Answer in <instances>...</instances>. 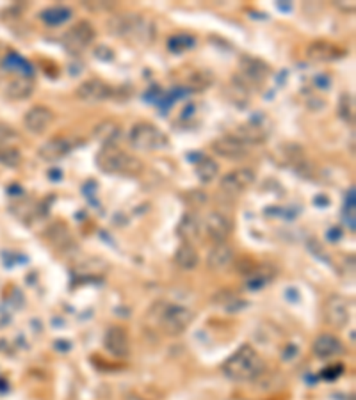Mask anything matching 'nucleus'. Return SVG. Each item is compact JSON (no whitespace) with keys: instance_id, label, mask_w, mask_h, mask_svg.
Wrapping results in <instances>:
<instances>
[{"instance_id":"f257e3e1","label":"nucleus","mask_w":356,"mask_h":400,"mask_svg":"<svg viewBox=\"0 0 356 400\" xmlns=\"http://www.w3.org/2000/svg\"><path fill=\"white\" fill-rule=\"evenodd\" d=\"M221 370L231 381L249 382L255 381L256 377L263 374L266 363H263L262 356L251 345H242L237 352H234L224 361Z\"/></svg>"},{"instance_id":"f03ea898","label":"nucleus","mask_w":356,"mask_h":400,"mask_svg":"<svg viewBox=\"0 0 356 400\" xmlns=\"http://www.w3.org/2000/svg\"><path fill=\"white\" fill-rule=\"evenodd\" d=\"M110 34L123 40L135 41V43L148 45L155 40V26L152 18H146L135 13H125V15L112 16L109 20Z\"/></svg>"},{"instance_id":"7ed1b4c3","label":"nucleus","mask_w":356,"mask_h":400,"mask_svg":"<svg viewBox=\"0 0 356 400\" xmlns=\"http://www.w3.org/2000/svg\"><path fill=\"white\" fill-rule=\"evenodd\" d=\"M96 166L109 175H141L145 164L135 155L114 146H102L96 153Z\"/></svg>"},{"instance_id":"20e7f679","label":"nucleus","mask_w":356,"mask_h":400,"mask_svg":"<svg viewBox=\"0 0 356 400\" xmlns=\"http://www.w3.org/2000/svg\"><path fill=\"white\" fill-rule=\"evenodd\" d=\"M130 144L141 151H159L169 148V137L153 123L139 121L130 130Z\"/></svg>"},{"instance_id":"39448f33","label":"nucleus","mask_w":356,"mask_h":400,"mask_svg":"<svg viewBox=\"0 0 356 400\" xmlns=\"http://www.w3.org/2000/svg\"><path fill=\"white\" fill-rule=\"evenodd\" d=\"M194 311L185 306H177V304H164L162 311L159 313V328L162 329L164 335L178 336L194 322Z\"/></svg>"},{"instance_id":"423d86ee","label":"nucleus","mask_w":356,"mask_h":400,"mask_svg":"<svg viewBox=\"0 0 356 400\" xmlns=\"http://www.w3.org/2000/svg\"><path fill=\"white\" fill-rule=\"evenodd\" d=\"M96 38V31L88 20H80L78 23H75L73 27L64 33L63 45L66 48L68 54L71 55H82L89 47L93 45Z\"/></svg>"},{"instance_id":"0eeeda50","label":"nucleus","mask_w":356,"mask_h":400,"mask_svg":"<svg viewBox=\"0 0 356 400\" xmlns=\"http://www.w3.org/2000/svg\"><path fill=\"white\" fill-rule=\"evenodd\" d=\"M239 72H241L239 79L246 86H249V84H255L256 86V84L266 82L271 77V73H273V70L260 58H255V55H241V59H239Z\"/></svg>"},{"instance_id":"6e6552de","label":"nucleus","mask_w":356,"mask_h":400,"mask_svg":"<svg viewBox=\"0 0 356 400\" xmlns=\"http://www.w3.org/2000/svg\"><path fill=\"white\" fill-rule=\"evenodd\" d=\"M323 318L330 328H344L349 322V301L338 293L328 297L323 304Z\"/></svg>"},{"instance_id":"1a4fd4ad","label":"nucleus","mask_w":356,"mask_h":400,"mask_svg":"<svg viewBox=\"0 0 356 400\" xmlns=\"http://www.w3.org/2000/svg\"><path fill=\"white\" fill-rule=\"evenodd\" d=\"M231 232H234V221H231L230 215L223 214V212H210L203 221V233L214 244L226 242Z\"/></svg>"},{"instance_id":"9d476101","label":"nucleus","mask_w":356,"mask_h":400,"mask_svg":"<svg viewBox=\"0 0 356 400\" xmlns=\"http://www.w3.org/2000/svg\"><path fill=\"white\" fill-rule=\"evenodd\" d=\"M255 171L248 168L235 169V171L226 173V175L221 178V190L224 194H228L230 198H237L239 194L244 193L246 189L255 183Z\"/></svg>"},{"instance_id":"9b49d317","label":"nucleus","mask_w":356,"mask_h":400,"mask_svg":"<svg viewBox=\"0 0 356 400\" xmlns=\"http://www.w3.org/2000/svg\"><path fill=\"white\" fill-rule=\"evenodd\" d=\"M114 90L102 79H88L78 86L77 97L85 104H100L112 97Z\"/></svg>"},{"instance_id":"f8f14e48","label":"nucleus","mask_w":356,"mask_h":400,"mask_svg":"<svg viewBox=\"0 0 356 400\" xmlns=\"http://www.w3.org/2000/svg\"><path fill=\"white\" fill-rule=\"evenodd\" d=\"M306 55L313 63H333L345 58V50L337 43H331V41L326 40H317L308 45Z\"/></svg>"},{"instance_id":"ddd939ff","label":"nucleus","mask_w":356,"mask_h":400,"mask_svg":"<svg viewBox=\"0 0 356 400\" xmlns=\"http://www.w3.org/2000/svg\"><path fill=\"white\" fill-rule=\"evenodd\" d=\"M103 345L114 357H127L130 354V336L121 325H110L103 338Z\"/></svg>"},{"instance_id":"4468645a","label":"nucleus","mask_w":356,"mask_h":400,"mask_svg":"<svg viewBox=\"0 0 356 400\" xmlns=\"http://www.w3.org/2000/svg\"><path fill=\"white\" fill-rule=\"evenodd\" d=\"M212 151L228 161H241L248 155V146L235 139L231 134H226V136H221L212 141Z\"/></svg>"},{"instance_id":"2eb2a0df","label":"nucleus","mask_w":356,"mask_h":400,"mask_svg":"<svg viewBox=\"0 0 356 400\" xmlns=\"http://www.w3.org/2000/svg\"><path fill=\"white\" fill-rule=\"evenodd\" d=\"M53 121V112L50 111L45 105H34V107L28 109L23 116V125L25 129L31 134L36 136H41L45 134V130L52 125Z\"/></svg>"},{"instance_id":"dca6fc26","label":"nucleus","mask_w":356,"mask_h":400,"mask_svg":"<svg viewBox=\"0 0 356 400\" xmlns=\"http://www.w3.org/2000/svg\"><path fill=\"white\" fill-rule=\"evenodd\" d=\"M231 136H234L237 141H241L242 144H246V146H255V144L263 143V141L267 139L269 130H267L262 123L248 121L239 125L237 129L234 130Z\"/></svg>"},{"instance_id":"f3484780","label":"nucleus","mask_w":356,"mask_h":400,"mask_svg":"<svg viewBox=\"0 0 356 400\" xmlns=\"http://www.w3.org/2000/svg\"><path fill=\"white\" fill-rule=\"evenodd\" d=\"M73 146L75 144L71 139H68V137L64 136H57L52 137L50 141H46V143L38 150V155L39 158H43V161L53 162V161H59V158H63L64 155L70 153V151L73 150Z\"/></svg>"},{"instance_id":"a211bd4d","label":"nucleus","mask_w":356,"mask_h":400,"mask_svg":"<svg viewBox=\"0 0 356 400\" xmlns=\"http://www.w3.org/2000/svg\"><path fill=\"white\" fill-rule=\"evenodd\" d=\"M235 260V253L231 249L230 244L226 242H217L214 244V247L210 249L209 256H206V265H209L210 271L221 272L226 271Z\"/></svg>"},{"instance_id":"6ab92c4d","label":"nucleus","mask_w":356,"mask_h":400,"mask_svg":"<svg viewBox=\"0 0 356 400\" xmlns=\"http://www.w3.org/2000/svg\"><path fill=\"white\" fill-rule=\"evenodd\" d=\"M312 350L317 357H335L340 356L344 352V343L338 336L330 335V333H323L317 336L312 343Z\"/></svg>"},{"instance_id":"aec40b11","label":"nucleus","mask_w":356,"mask_h":400,"mask_svg":"<svg viewBox=\"0 0 356 400\" xmlns=\"http://www.w3.org/2000/svg\"><path fill=\"white\" fill-rule=\"evenodd\" d=\"M178 235L184 240V244H191L194 246L199 239L203 237V225L196 214H185L184 219L178 226Z\"/></svg>"},{"instance_id":"412c9836","label":"nucleus","mask_w":356,"mask_h":400,"mask_svg":"<svg viewBox=\"0 0 356 400\" xmlns=\"http://www.w3.org/2000/svg\"><path fill=\"white\" fill-rule=\"evenodd\" d=\"M34 80H32L31 75H21L16 77V79L9 80L6 86V97L13 102H20L25 100V98L31 97L34 93Z\"/></svg>"},{"instance_id":"4be33fe9","label":"nucleus","mask_w":356,"mask_h":400,"mask_svg":"<svg viewBox=\"0 0 356 400\" xmlns=\"http://www.w3.org/2000/svg\"><path fill=\"white\" fill-rule=\"evenodd\" d=\"M93 134H95V139L102 143V146H114L121 137V126L112 119H105L95 126Z\"/></svg>"},{"instance_id":"5701e85b","label":"nucleus","mask_w":356,"mask_h":400,"mask_svg":"<svg viewBox=\"0 0 356 400\" xmlns=\"http://www.w3.org/2000/svg\"><path fill=\"white\" fill-rule=\"evenodd\" d=\"M174 264L184 271H192L198 267L199 264V254L198 249L191 244H182L177 251H174Z\"/></svg>"},{"instance_id":"b1692460","label":"nucleus","mask_w":356,"mask_h":400,"mask_svg":"<svg viewBox=\"0 0 356 400\" xmlns=\"http://www.w3.org/2000/svg\"><path fill=\"white\" fill-rule=\"evenodd\" d=\"M71 9L66 8V6H52V8H46L39 13V20L45 22L46 26H63L64 22L71 18Z\"/></svg>"},{"instance_id":"393cba45","label":"nucleus","mask_w":356,"mask_h":400,"mask_svg":"<svg viewBox=\"0 0 356 400\" xmlns=\"http://www.w3.org/2000/svg\"><path fill=\"white\" fill-rule=\"evenodd\" d=\"M194 173H196V178H198L199 182L210 183L217 175H219V166H217V162L212 161V158L203 157L201 161L196 162Z\"/></svg>"},{"instance_id":"a878e982","label":"nucleus","mask_w":356,"mask_h":400,"mask_svg":"<svg viewBox=\"0 0 356 400\" xmlns=\"http://www.w3.org/2000/svg\"><path fill=\"white\" fill-rule=\"evenodd\" d=\"M23 157L14 144H0V164L6 168H18Z\"/></svg>"},{"instance_id":"bb28decb","label":"nucleus","mask_w":356,"mask_h":400,"mask_svg":"<svg viewBox=\"0 0 356 400\" xmlns=\"http://www.w3.org/2000/svg\"><path fill=\"white\" fill-rule=\"evenodd\" d=\"M194 43L196 40L192 36H189V34H174V36H171L167 40V48L173 54H182V52L194 48Z\"/></svg>"},{"instance_id":"cd10ccee","label":"nucleus","mask_w":356,"mask_h":400,"mask_svg":"<svg viewBox=\"0 0 356 400\" xmlns=\"http://www.w3.org/2000/svg\"><path fill=\"white\" fill-rule=\"evenodd\" d=\"M338 114L344 121L351 123V125L355 123V98H352V94H342L340 102H338Z\"/></svg>"},{"instance_id":"c85d7f7f","label":"nucleus","mask_w":356,"mask_h":400,"mask_svg":"<svg viewBox=\"0 0 356 400\" xmlns=\"http://www.w3.org/2000/svg\"><path fill=\"white\" fill-rule=\"evenodd\" d=\"M189 82L196 90H206L209 86H212L214 75L210 72H194L191 79H189Z\"/></svg>"},{"instance_id":"c756f323","label":"nucleus","mask_w":356,"mask_h":400,"mask_svg":"<svg viewBox=\"0 0 356 400\" xmlns=\"http://www.w3.org/2000/svg\"><path fill=\"white\" fill-rule=\"evenodd\" d=\"M95 55L100 59V61H112L114 50L112 48L105 47V45H98V47L95 48Z\"/></svg>"},{"instance_id":"7c9ffc66","label":"nucleus","mask_w":356,"mask_h":400,"mask_svg":"<svg viewBox=\"0 0 356 400\" xmlns=\"http://www.w3.org/2000/svg\"><path fill=\"white\" fill-rule=\"evenodd\" d=\"M127 400H145V399H141V396H128Z\"/></svg>"}]
</instances>
